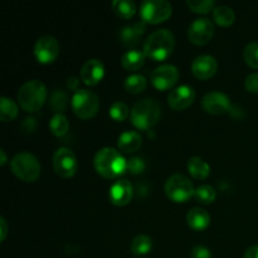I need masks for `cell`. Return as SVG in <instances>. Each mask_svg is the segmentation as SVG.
I'll use <instances>...</instances> for the list:
<instances>
[{
	"label": "cell",
	"instance_id": "obj_1",
	"mask_svg": "<svg viewBox=\"0 0 258 258\" xmlns=\"http://www.w3.org/2000/svg\"><path fill=\"white\" fill-rule=\"evenodd\" d=\"M93 166L101 176L115 179L122 175L127 169V160L113 148H102L96 153Z\"/></svg>",
	"mask_w": 258,
	"mask_h": 258
},
{
	"label": "cell",
	"instance_id": "obj_2",
	"mask_svg": "<svg viewBox=\"0 0 258 258\" xmlns=\"http://www.w3.org/2000/svg\"><path fill=\"white\" fill-rule=\"evenodd\" d=\"M175 37L169 29H156L144 42L143 52L153 60H164L173 53Z\"/></svg>",
	"mask_w": 258,
	"mask_h": 258
},
{
	"label": "cell",
	"instance_id": "obj_3",
	"mask_svg": "<svg viewBox=\"0 0 258 258\" xmlns=\"http://www.w3.org/2000/svg\"><path fill=\"white\" fill-rule=\"evenodd\" d=\"M47 87L39 80L27 81L18 92V102L27 112H37L47 101Z\"/></svg>",
	"mask_w": 258,
	"mask_h": 258
},
{
	"label": "cell",
	"instance_id": "obj_4",
	"mask_svg": "<svg viewBox=\"0 0 258 258\" xmlns=\"http://www.w3.org/2000/svg\"><path fill=\"white\" fill-rule=\"evenodd\" d=\"M160 115V103L154 98H144L134 105L131 110V122L140 130H149L158 122Z\"/></svg>",
	"mask_w": 258,
	"mask_h": 258
},
{
	"label": "cell",
	"instance_id": "obj_5",
	"mask_svg": "<svg viewBox=\"0 0 258 258\" xmlns=\"http://www.w3.org/2000/svg\"><path fill=\"white\" fill-rule=\"evenodd\" d=\"M12 171L23 181L32 183L40 176V163L33 154L28 151H20L10 161Z\"/></svg>",
	"mask_w": 258,
	"mask_h": 258
},
{
	"label": "cell",
	"instance_id": "obj_6",
	"mask_svg": "<svg viewBox=\"0 0 258 258\" xmlns=\"http://www.w3.org/2000/svg\"><path fill=\"white\" fill-rule=\"evenodd\" d=\"M166 197L175 203H184L189 201L196 193L193 183L183 174H173L169 176L164 186Z\"/></svg>",
	"mask_w": 258,
	"mask_h": 258
},
{
	"label": "cell",
	"instance_id": "obj_7",
	"mask_svg": "<svg viewBox=\"0 0 258 258\" xmlns=\"http://www.w3.org/2000/svg\"><path fill=\"white\" fill-rule=\"evenodd\" d=\"M72 110L77 117L88 120L98 112L100 100L95 92L86 88H81L75 92L72 97Z\"/></svg>",
	"mask_w": 258,
	"mask_h": 258
},
{
	"label": "cell",
	"instance_id": "obj_8",
	"mask_svg": "<svg viewBox=\"0 0 258 258\" xmlns=\"http://www.w3.org/2000/svg\"><path fill=\"white\" fill-rule=\"evenodd\" d=\"M173 7L168 0H145L140 7V17L149 24L163 23L170 18Z\"/></svg>",
	"mask_w": 258,
	"mask_h": 258
},
{
	"label": "cell",
	"instance_id": "obj_9",
	"mask_svg": "<svg viewBox=\"0 0 258 258\" xmlns=\"http://www.w3.org/2000/svg\"><path fill=\"white\" fill-rule=\"evenodd\" d=\"M53 166L55 173L62 178H71L76 174L78 168L77 158L75 153L68 148H59L53 155Z\"/></svg>",
	"mask_w": 258,
	"mask_h": 258
},
{
	"label": "cell",
	"instance_id": "obj_10",
	"mask_svg": "<svg viewBox=\"0 0 258 258\" xmlns=\"http://www.w3.org/2000/svg\"><path fill=\"white\" fill-rule=\"evenodd\" d=\"M214 35V24L208 18L193 20L188 28V38L197 45L207 44Z\"/></svg>",
	"mask_w": 258,
	"mask_h": 258
},
{
	"label": "cell",
	"instance_id": "obj_11",
	"mask_svg": "<svg viewBox=\"0 0 258 258\" xmlns=\"http://www.w3.org/2000/svg\"><path fill=\"white\" fill-rule=\"evenodd\" d=\"M59 43L52 35H42L34 45V55L40 63H52L59 54Z\"/></svg>",
	"mask_w": 258,
	"mask_h": 258
},
{
	"label": "cell",
	"instance_id": "obj_12",
	"mask_svg": "<svg viewBox=\"0 0 258 258\" xmlns=\"http://www.w3.org/2000/svg\"><path fill=\"white\" fill-rule=\"evenodd\" d=\"M179 80V70L173 64H161L151 73V83L160 91L170 90Z\"/></svg>",
	"mask_w": 258,
	"mask_h": 258
},
{
	"label": "cell",
	"instance_id": "obj_13",
	"mask_svg": "<svg viewBox=\"0 0 258 258\" xmlns=\"http://www.w3.org/2000/svg\"><path fill=\"white\" fill-rule=\"evenodd\" d=\"M202 107L206 112L212 115H222L231 108V101L226 93L211 91L202 98Z\"/></svg>",
	"mask_w": 258,
	"mask_h": 258
},
{
	"label": "cell",
	"instance_id": "obj_14",
	"mask_svg": "<svg viewBox=\"0 0 258 258\" xmlns=\"http://www.w3.org/2000/svg\"><path fill=\"white\" fill-rule=\"evenodd\" d=\"M196 98V92L193 87L188 85H181L173 88L168 95V105L174 111H181L188 108Z\"/></svg>",
	"mask_w": 258,
	"mask_h": 258
},
{
	"label": "cell",
	"instance_id": "obj_15",
	"mask_svg": "<svg viewBox=\"0 0 258 258\" xmlns=\"http://www.w3.org/2000/svg\"><path fill=\"white\" fill-rule=\"evenodd\" d=\"M218 70V62L211 54H202L194 58L191 63V72L199 80H208L213 77Z\"/></svg>",
	"mask_w": 258,
	"mask_h": 258
},
{
	"label": "cell",
	"instance_id": "obj_16",
	"mask_svg": "<svg viewBox=\"0 0 258 258\" xmlns=\"http://www.w3.org/2000/svg\"><path fill=\"white\" fill-rule=\"evenodd\" d=\"M103 75H105V66L100 59H96V58L86 60L80 71L81 81L87 86L97 85L103 78Z\"/></svg>",
	"mask_w": 258,
	"mask_h": 258
},
{
	"label": "cell",
	"instance_id": "obj_17",
	"mask_svg": "<svg viewBox=\"0 0 258 258\" xmlns=\"http://www.w3.org/2000/svg\"><path fill=\"white\" fill-rule=\"evenodd\" d=\"M133 196V184L127 179H120V180L115 181L110 188V201L115 206H126L131 202Z\"/></svg>",
	"mask_w": 258,
	"mask_h": 258
},
{
	"label": "cell",
	"instance_id": "obj_18",
	"mask_svg": "<svg viewBox=\"0 0 258 258\" xmlns=\"http://www.w3.org/2000/svg\"><path fill=\"white\" fill-rule=\"evenodd\" d=\"M146 30V23L140 20V22H136L134 24L126 25L118 33V37H120L121 43L123 45L128 48H133L135 45H138L140 43L141 37L144 35Z\"/></svg>",
	"mask_w": 258,
	"mask_h": 258
},
{
	"label": "cell",
	"instance_id": "obj_19",
	"mask_svg": "<svg viewBox=\"0 0 258 258\" xmlns=\"http://www.w3.org/2000/svg\"><path fill=\"white\" fill-rule=\"evenodd\" d=\"M186 222H188V226L194 231H203L211 223V216L206 209L196 207L188 212Z\"/></svg>",
	"mask_w": 258,
	"mask_h": 258
},
{
	"label": "cell",
	"instance_id": "obj_20",
	"mask_svg": "<svg viewBox=\"0 0 258 258\" xmlns=\"http://www.w3.org/2000/svg\"><path fill=\"white\" fill-rule=\"evenodd\" d=\"M143 138L138 131H125L118 136L117 146L123 153H135L140 149Z\"/></svg>",
	"mask_w": 258,
	"mask_h": 258
},
{
	"label": "cell",
	"instance_id": "obj_21",
	"mask_svg": "<svg viewBox=\"0 0 258 258\" xmlns=\"http://www.w3.org/2000/svg\"><path fill=\"white\" fill-rule=\"evenodd\" d=\"M145 57L144 52L139 49H130L125 52L121 57V64L126 71H138L145 63Z\"/></svg>",
	"mask_w": 258,
	"mask_h": 258
},
{
	"label": "cell",
	"instance_id": "obj_22",
	"mask_svg": "<svg viewBox=\"0 0 258 258\" xmlns=\"http://www.w3.org/2000/svg\"><path fill=\"white\" fill-rule=\"evenodd\" d=\"M188 171L194 179L198 180H203L211 173V168H209L208 163L204 161L203 159L199 156H191L188 160Z\"/></svg>",
	"mask_w": 258,
	"mask_h": 258
},
{
	"label": "cell",
	"instance_id": "obj_23",
	"mask_svg": "<svg viewBox=\"0 0 258 258\" xmlns=\"http://www.w3.org/2000/svg\"><path fill=\"white\" fill-rule=\"evenodd\" d=\"M213 19L221 27H229L231 24H233L236 14L228 5H218L213 10Z\"/></svg>",
	"mask_w": 258,
	"mask_h": 258
},
{
	"label": "cell",
	"instance_id": "obj_24",
	"mask_svg": "<svg viewBox=\"0 0 258 258\" xmlns=\"http://www.w3.org/2000/svg\"><path fill=\"white\" fill-rule=\"evenodd\" d=\"M19 112V107L17 103L5 96L0 98V120L3 122H9V121L14 120Z\"/></svg>",
	"mask_w": 258,
	"mask_h": 258
},
{
	"label": "cell",
	"instance_id": "obj_25",
	"mask_svg": "<svg viewBox=\"0 0 258 258\" xmlns=\"http://www.w3.org/2000/svg\"><path fill=\"white\" fill-rule=\"evenodd\" d=\"M111 7L113 13L123 19H130L136 13V4L133 0H115Z\"/></svg>",
	"mask_w": 258,
	"mask_h": 258
},
{
	"label": "cell",
	"instance_id": "obj_26",
	"mask_svg": "<svg viewBox=\"0 0 258 258\" xmlns=\"http://www.w3.org/2000/svg\"><path fill=\"white\" fill-rule=\"evenodd\" d=\"M153 248V239L146 234H138L131 242L130 249L136 256H143L149 253Z\"/></svg>",
	"mask_w": 258,
	"mask_h": 258
},
{
	"label": "cell",
	"instance_id": "obj_27",
	"mask_svg": "<svg viewBox=\"0 0 258 258\" xmlns=\"http://www.w3.org/2000/svg\"><path fill=\"white\" fill-rule=\"evenodd\" d=\"M70 128V121L63 113H55L49 120V130L53 135L63 136Z\"/></svg>",
	"mask_w": 258,
	"mask_h": 258
},
{
	"label": "cell",
	"instance_id": "obj_28",
	"mask_svg": "<svg viewBox=\"0 0 258 258\" xmlns=\"http://www.w3.org/2000/svg\"><path fill=\"white\" fill-rule=\"evenodd\" d=\"M125 90L130 93H140L143 92L144 90L148 86V81L144 77L143 75H139V73H135V75H130L125 80Z\"/></svg>",
	"mask_w": 258,
	"mask_h": 258
},
{
	"label": "cell",
	"instance_id": "obj_29",
	"mask_svg": "<svg viewBox=\"0 0 258 258\" xmlns=\"http://www.w3.org/2000/svg\"><path fill=\"white\" fill-rule=\"evenodd\" d=\"M68 106V95L62 90H54L50 95L49 107L57 113H62Z\"/></svg>",
	"mask_w": 258,
	"mask_h": 258
},
{
	"label": "cell",
	"instance_id": "obj_30",
	"mask_svg": "<svg viewBox=\"0 0 258 258\" xmlns=\"http://www.w3.org/2000/svg\"><path fill=\"white\" fill-rule=\"evenodd\" d=\"M194 197H196L197 202H199V203L211 204V203H213L214 199H216L217 191L212 185L203 184V185H199L198 188L196 189Z\"/></svg>",
	"mask_w": 258,
	"mask_h": 258
},
{
	"label": "cell",
	"instance_id": "obj_31",
	"mask_svg": "<svg viewBox=\"0 0 258 258\" xmlns=\"http://www.w3.org/2000/svg\"><path fill=\"white\" fill-rule=\"evenodd\" d=\"M243 58L249 67L258 70V42H251L246 45Z\"/></svg>",
	"mask_w": 258,
	"mask_h": 258
},
{
	"label": "cell",
	"instance_id": "obj_32",
	"mask_svg": "<svg viewBox=\"0 0 258 258\" xmlns=\"http://www.w3.org/2000/svg\"><path fill=\"white\" fill-rule=\"evenodd\" d=\"M128 112H130V110H128V106L125 102H122V101H116V102H113L111 105L110 112L108 113H110L111 118L120 122V121H123L127 118Z\"/></svg>",
	"mask_w": 258,
	"mask_h": 258
},
{
	"label": "cell",
	"instance_id": "obj_33",
	"mask_svg": "<svg viewBox=\"0 0 258 258\" xmlns=\"http://www.w3.org/2000/svg\"><path fill=\"white\" fill-rule=\"evenodd\" d=\"M188 7L193 12L201 13V14H207L209 12H213L216 8V2L214 0H188L186 2Z\"/></svg>",
	"mask_w": 258,
	"mask_h": 258
},
{
	"label": "cell",
	"instance_id": "obj_34",
	"mask_svg": "<svg viewBox=\"0 0 258 258\" xmlns=\"http://www.w3.org/2000/svg\"><path fill=\"white\" fill-rule=\"evenodd\" d=\"M127 170L134 175L141 174L145 170V161L141 158H138V156H133L127 160Z\"/></svg>",
	"mask_w": 258,
	"mask_h": 258
},
{
	"label": "cell",
	"instance_id": "obj_35",
	"mask_svg": "<svg viewBox=\"0 0 258 258\" xmlns=\"http://www.w3.org/2000/svg\"><path fill=\"white\" fill-rule=\"evenodd\" d=\"M244 87L248 92L258 93V72H253L247 76L244 81Z\"/></svg>",
	"mask_w": 258,
	"mask_h": 258
},
{
	"label": "cell",
	"instance_id": "obj_36",
	"mask_svg": "<svg viewBox=\"0 0 258 258\" xmlns=\"http://www.w3.org/2000/svg\"><path fill=\"white\" fill-rule=\"evenodd\" d=\"M190 258H212V253L206 246L197 244L191 248Z\"/></svg>",
	"mask_w": 258,
	"mask_h": 258
},
{
	"label": "cell",
	"instance_id": "obj_37",
	"mask_svg": "<svg viewBox=\"0 0 258 258\" xmlns=\"http://www.w3.org/2000/svg\"><path fill=\"white\" fill-rule=\"evenodd\" d=\"M8 234V223L4 218H0V241H4Z\"/></svg>",
	"mask_w": 258,
	"mask_h": 258
},
{
	"label": "cell",
	"instance_id": "obj_38",
	"mask_svg": "<svg viewBox=\"0 0 258 258\" xmlns=\"http://www.w3.org/2000/svg\"><path fill=\"white\" fill-rule=\"evenodd\" d=\"M244 258H258V246H251L244 252Z\"/></svg>",
	"mask_w": 258,
	"mask_h": 258
},
{
	"label": "cell",
	"instance_id": "obj_39",
	"mask_svg": "<svg viewBox=\"0 0 258 258\" xmlns=\"http://www.w3.org/2000/svg\"><path fill=\"white\" fill-rule=\"evenodd\" d=\"M80 81L77 80L76 77H70L67 80V85H68V88H71V90H76L77 88V85Z\"/></svg>",
	"mask_w": 258,
	"mask_h": 258
},
{
	"label": "cell",
	"instance_id": "obj_40",
	"mask_svg": "<svg viewBox=\"0 0 258 258\" xmlns=\"http://www.w3.org/2000/svg\"><path fill=\"white\" fill-rule=\"evenodd\" d=\"M0 156H2V159H0V165L3 166L7 163V154H5V151L3 149H0Z\"/></svg>",
	"mask_w": 258,
	"mask_h": 258
}]
</instances>
